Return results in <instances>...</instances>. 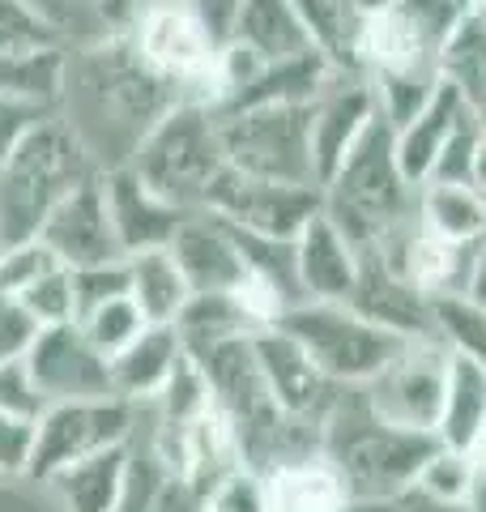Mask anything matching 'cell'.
Segmentation results:
<instances>
[{
    "label": "cell",
    "mask_w": 486,
    "mask_h": 512,
    "mask_svg": "<svg viewBox=\"0 0 486 512\" xmlns=\"http://www.w3.org/2000/svg\"><path fill=\"white\" fill-rule=\"evenodd\" d=\"M180 103L167 77L141 60L128 30L86 39L69 47L60 90V120L86 146L99 171L133 163L145 133Z\"/></svg>",
    "instance_id": "obj_1"
},
{
    "label": "cell",
    "mask_w": 486,
    "mask_h": 512,
    "mask_svg": "<svg viewBox=\"0 0 486 512\" xmlns=\"http://www.w3.org/2000/svg\"><path fill=\"white\" fill-rule=\"evenodd\" d=\"M440 436L405 431L371 414L363 389H346L337 397L333 414L324 419L320 453L342 474L350 500H380L401 504L414 491V478L423 461L435 453Z\"/></svg>",
    "instance_id": "obj_2"
},
{
    "label": "cell",
    "mask_w": 486,
    "mask_h": 512,
    "mask_svg": "<svg viewBox=\"0 0 486 512\" xmlns=\"http://www.w3.org/2000/svg\"><path fill=\"white\" fill-rule=\"evenodd\" d=\"M324 214L359 252L376 248L388 231L418 218V188L405 180L393 146V128L384 116L371 120L367 133L354 141L346 163L324 184Z\"/></svg>",
    "instance_id": "obj_3"
},
{
    "label": "cell",
    "mask_w": 486,
    "mask_h": 512,
    "mask_svg": "<svg viewBox=\"0 0 486 512\" xmlns=\"http://www.w3.org/2000/svg\"><path fill=\"white\" fill-rule=\"evenodd\" d=\"M99 175L86 146L64 120L35 128L5 163H0V239L22 244L39 239L47 214L69 197L77 184Z\"/></svg>",
    "instance_id": "obj_4"
},
{
    "label": "cell",
    "mask_w": 486,
    "mask_h": 512,
    "mask_svg": "<svg viewBox=\"0 0 486 512\" xmlns=\"http://www.w3.org/2000/svg\"><path fill=\"white\" fill-rule=\"evenodd\" d=\"M133 167L141 184H150L162 201L197 214L205 210L209 188L226 171V150L218 133V111L197 103H175L162 116L133 154Z\"/></svg>",
    "instance_id": "obj_5"
},
{
    "label": "cell",
    "mask_w": 486,
    "mask_h": 512,
    "mask_svg": "<svg viewBox=\"0 0 486 512\" xmlns=\"http://www.w3.org/2000/svg\"><path fill=\"white\" fill-rule=\"evenodd\" d=\"M282 333H290L324 376L342 389H363V384L380 372V367L397 355L410 338H397L380 325H371L350 303H290V308L273 320Z\"/></svg>",
    "instance_id": "obj_6"
},
{
    "label": "cell",
    "mask_w": 486,
    "mask_h": 512,
    "mask_svg": "<svg viewBox=\"0 0 486 512\" xmlns=\"http://www.w3.org/2000/svg\"><path fill=\"white\" fill-rule=\"evenodd\" d=\"M312 107L316 103H265L222 111L218 133L226 150V167L278 184H316L312 154Z\"/></svg>",
    "instance_id": "obj_7"
},
{
    "label": "cell",
    "mask_w": 486,
    "mask_h": 512,
    "mask_svg": "<svg viewBox=\"0 0 486 512\" xmlns=\"http://www.w3.org/2000/svg\"><path fill=\"white\" fill-rule=\"evenodd\" d=\"M133 35L141 60L150 64L158 77L180 90V103H197L218 111V39L205 30L197 18L192 0H150L145 9H137Z\"/></svg>",
    "instance_id": "obj_8"
},
{
    "label": "cell",
    "mask_w": 486,
    "mask_h": 512,
    "mask_svg": "<svg viewBox=\"0 0 486 512\" xmlns=\"http://www.w3.org/2000/svg\"><path fill=\"white\" fill-rule=\"evenodd\" d=\"M448 363L452 350L435 338H410L376 376L363 384V397L376 419L405 427V431H427L435 436L444 414V389H448Z\"/></svg>",
    "instance_id": "obj_9"
},
{
    "label": "cell",
    "mask_w": 486,
    "mask_h": 512,
    "mask_svg": "<svg viewBox=\"0 0 486 512\" xmlns=\"http://www.w3.org/2000/svg\"><path fill=\"white\" fill-rule=\"evenodd\" d=\"M141 406L124 402V397H90V402H56L43 410L35 457H30L26 478L30 483H47L64 466L81 457H94L103 448L128 444L137 436Z\"/></svg>",
    "instance_id": "obj_10"
},
{
    "label": "cell",
    "mask_w": 486,
    "mask_h": 512,
    "mask_svg": "<svg viewBox=\"0 0 486 512\" xmlns=\"http://www.w3.org/2000/svg\"><path fill=\"white\" fill-rule=\"evenodd\" d=\"M469 0H401L384 18H367L363 30V77L423 69L440 73V52L457 30Z\"/></svg>",
    "instance_id": "obj_11"
},
{
    "label": "cell",
    "mask_w": 486,
    "mask_h": 512,
    "mask_svg": "<svg viewBox=\"0 0 486 512\" xmlns=\"http://www.w3.org/2000/svg\"><path fill=\"white\" fill-rule=\"evenodd\" d=\"M324 210V188L316 184H278V180H256L226 167L218 184L209 188L205 214L222 218L226 227L265 235V239H286L295 244L299 231Z\"/></svg>",
    "instance_id": "obj_12"
},
{
    "label": "cell",
    "mask_w": 486,
    "mask_h": 512,
    "mask_svg": "<svg viewBox=\"0 0 486 512\" xmlns=\"http://www.w3.org/2000/svg\"><path fill=\"white\" fill-rule=\"evenodd\" d=\"M26 367L35 376L47 406L56 402H90V397H116L111 389V359L81 333L77 320L47 325L26 346Z\"/></svg>",
    "instance_id": "obj_13"
},
{
    "label": "cell",
    "mask_w": 486,
    "mask_h": 512,
    "mask_svg": "<svg viewBox=\"0 0 486 512\" xmlns=\"http://www.w3.org/2000/svg\"><path fill=\"white\" fill-rule=\"evenodd\" d=\"M256 359H261L269 393H273V402H278V410L286 414V419L324 431V419L333 414L337 397L346 393L342 384H333L329 376H324L320 367L307 359V350L290 338V333H282L278 325L256 333Z\"/></svg>",
    "instance_id": "obj_14"
},
{
    "label": "cell",
    "mask_w": 486,
    "mask_h": 512,
    "mask_svg": "<svg viewBox=\"0 0 486 512\" xmlns=\"http://www.w3.org/2000/svg\"><path fill=\"white\" fill-rule=\"evenodd\" d=\"M39 239L56 252L60 265L86 269V265H107L124 261L116 222L107 210V192H103V171L90 175L86 184H77L52 214H47Z\"/></svg>",
    "instance_id": "obj_15"
},
{
    "label": "cell",
    "mask_w": 486,
    "mask_h": 512,
    "mask_svg": "<svg viewBox=\"0 0 486 512\" xmlns=\"http://www.w3.org/2000/svg\"><path fill=\"white\" fill-rule=\"evenodd\" d=\"M380 116L376 107V90H371L367 77L354 73H337L324 94L312 107V154H316V180L320 188L329 184V175L346 163V154L354 150L371 120Z\"/></svg>",
    "instance_id": "obj_16"
},
{
    "label": "cell",
    "mask_w": 486,
    "mask_h": 512,
    "mask_svg": "<svg viewBox=\"0 0 486 512\" xmlns=\"http://www.w3.org/2000/svg\"><path fill=\"white\" fill-rule=\"evenodd\" d=\"M350 308L367 316L371 325H380L397 338H431L435 325H431V295H423L418 286L388 269L376 252H363L359 261V282L350 291Z\"/></svg>",
    "instance_id": "obj_17"
},
{
    "label": "cell",
    "mask_w": 486,
    "mask_h": 512,
    "mask_svg": "<svg viewBox=\"0 0 486 512\" xmlns=\"http://www.w3.org/2000/svg\"><path fill=\"white\" fill-rule=\"evenodd\" d=\"M103 192H107V210H111V222H116L124 256L150 252V248H171L180 222L188 218V210L162 201L150 184H141V175L133 167L103 171Z\"/></svg>",
    "instance_id": "obj_18"
},
{
    "label": "cell",
    "mask_w": 486,
    "mask_h": 512,
    "mask_svg": "<svg viewBox=\"0 0 486 512\" xmlns=\"http://www.w3.org/2000/svg\"><path fill=\"white\" fill-rule=\"evenodd\" d=\"M359 261H363V252L354 248L350 239L337 231V222L320 210L295 239L299 295L312 299V303H346L354 282H359Z\"/></svg>",
    "instance_id": "obj_19"
},
{
    "label": "cell",
    "mask_w": 486,
    "mask_h": 512,
    "mask_svg": "<svg viewBox=\"0 0 486 512\" xmlns=\"http://www.w3.org/2000/svg\"><path fill=\"white\" fill-rule=\"evenodd\" d=\"M171 256L180 261L192 295L197 291H235V286L248 278V261H243L231 227L205 210L188 214L180 222V231L171 239Z\"/></svg>",
    "instance_id": "obj_20"
},
{
    "label": "cell",
    "mask_w": 486,
    "mask_h": 512,
    "mask_svg": "<svg viewBox=\"0 0 486 512\" xmlns=\"http://www.w3.org/2000/svg\"><path fill=\"white\" fill-rule=\"evenodd\" d=\"M184 359V338L175 325H145L116 359H111V389L133 406H145L167 389L171 372Z\"/></svg>",
    "instance_id": "obj_21"
},
{
    "label": "cell",
    "mask_w": 486,
    "mask_h": 512,
    "mask_svg": "<svg viewBox=\"0 0 486 512\" xmlns=\"http://www.w3.org/2000/svg\"><path fill=\"white\" fill-rule=\"evenodd\" d=\"M465 116H469V103L448 82H440V86H435V94L427 99V107L418 111L414 120H405L393 133L397 163H401L405 180H410L414 188H423L431 180L435 158H440V150L448 146V137H452V128H457Z\"/></svg>",
    "instance_id": "obj_22"
},
{
    "label": "cell",
    "mask_w": 486,
    "mask_h": 512,
    "mask_svg": "<svg viewBox=\"0 0 486 512\" xmlns=\"http://www.w3.org/2000/svg\"><path fill=\"white\" fill-rule=\"evenodd\" d=\"M128 474H133V440L73 461L47 478V487L60 491L69 512H116L128 491Z\"/></svg>",
    "instance_id": "obj_23"
},
{
    "label": "cell",
    "mask_w": 486,
    "mask_h": 512,
    "mask_svg": "<svg viewBox=\"0 0 486 512\" xmlns=\"http://www.w3.org/2000/svg\"><path fill=\"white\" fill-rule=\"evenodd\" d=\"M265 500H269V512H337L350 500V491L342 483V474L333 470V461L324 453H312L269 470Z\"/></svg>",
    "instance_id": "obj_24"
},
{
    "label": "cell",
    "mask_w": 486,
    "mask_h": 512,
    "mask_svg": "<svg viewBox=\"0 0 486 512\" xmlns=\"http://www.w3.org/2000/svg\"><path fill=\"white\" fill-rule=\"evenodd\" d=\"M299 22L312 52L329 60V69L363 77V30L367 18L354 0H295Z\"/></svg>",
    "instance_id": "obj_25"
},
{
    "label": "cell",
    "mask_w": 486,
    "mask_h": 512,
    "mask_svg": "<svg viewBox=\"0 0 486 512\" xmlns=\"http://www.w3.org/2000/svg\"><path fill=\"white\" fill-rule=\"evenodd\" d=\"M231 39L243 43V47H252L265 64L295 60V56L312 52L295 0H239Z\"/></svg>",
    "instance_id": "obj_26"
},
{
    "label": "cell",
    "mask_w": 486,
    "mask_h": 512,
    "mask_svg": "<svg viewBox=\"0 0 486 512\" xmlns=\"http://www.w3.org/2000/svg\"><path fill=\"white\" fill-rule=\"evenodd\" d=\"M435 436L448 448L474 453L486 440V363L452 355L448 363V389H444V414Z\"/></svg>",
    "instance_id": "obj_27"
},
{
    "label": "cell",
    "mask_w": 486,
    "mask_h": 512,
    "mask_svg": "<svg viewBox=\"0 0 486 512\" xmlns=\"http://www.w3.org/2000/svg\"><path fill=\"white\" fill-rule=\"evenodd\" d=\"M128 295L150 325H175L192 299V286L171 248H150L128 256Z\"/></svg>",
    "instance_id": "obj_28"
},
{
    "label": "cell",
    "mask_w": 486,
    "mask_h": 512,
    "mask_svg": "<svg viewBox=\"0 0 486 512\" xmlns=\"http://www.w3.org/2000/svg\"><path fill=\"white\" fill-rule=\"evenodd\" d=\"M440 82H448L469 107L486 103V5H465L457 30L440 52Z\"/></svg>",
    "instance_id": "obj_29"
},
{
    "label": "cell",
    "mask_w": 486,
    "mask_h": 512,
    "mask_svg": "<svg viewBox=\"0 0 486 512\" xmlns=\"http://www.w3.org/2000/svg\"><path fill=\"white\" fill-rule=\"evenodd\" d=\"M418 222L448 244H478L486 235V197L469 184H423Z\"/></svg>",
    "instance_id": "obj_30"
},
{
    "label": "cell",
    "mask_w": 486,
    "mask_h": 512,
    "mask_svg": "<svg viewBox=\"0 0 486 512\" xmlns=\"http://www.w3.org/2000/svg\"><path fill=\"white\" fill-rule=\"evenodd\" d=\"M478 483H482V470H478L474 453L435 444V453L423 461V470H418L410 495L431 500V504H469L474 500V491H478Z\"/></svg>",
    "instance_id": "obj_31"
},
{
    "label": "cell",
    "mask_w": 486,
    "mask_h": 512,
    "mask_svg": "<svg viewBox=\"0 0 486 512\" xmlns=\"http://www.w3.org/2000/svg\"><path fill=\"white\" fill-rule=\"evenodd\" d=\"M64 60H69V47H43V52L0 56V94H18V99H43V103H56L60 107Z\"/></svg>",
    "instance_id": "obj_32"
},
{
    "label": "cell",
    "mask_w": 486,
    "mask_h": 512,
    "mask_svg": "<svg viewBox=\"0 0 486 512\" xmlns=\"http://www.w3.org/2000/svg\"><path fill=\"white\" fill-rule=\"evenodd\" d=\"M431 325L452 355L486 363V308L469 295H435L431 299Z\"/></svg>",
    "instance_id": "obj_33"
},
{
    "label": "cell",
    "mask_w": 486,
    "mask_h": 512,
    "mask_svg": "<svg viewBox=\"0 0 486 512\" xmlns=\"http://www.w3.org/2000/svg\"><path fill=\"white\" fill-rule=\"evenodd\" d=\"M43 47H69V39L30 0H0V56L43 52Z\"/></svg>",
    "instance_id": "obj_34"
},
{
    "label": "cell",
    "mask_w": 486,
    "mask_h": 512,
    "mask_svg": "<svg viewBox=\"0 0 486 512\" xmlns=\"http://www.w3.org/2000/svg\"><path fill=\"white\" fill-rule=\"evenodd\" d=\"M81 325V333L103 350L107 359H116L120 350L137 338V333L150 325V320L141 316V308L133 303V295H120V299H111V303H103V308H94V312H86L77 320Z\"/></svg>",
    "instance_id": "obj_35"
},
{
    "label": "cell",
    "mask_w": 486,
    "mask_h": 512,
    "mask_svg": "<svg viewBox=\"0 0 486 512\" xmlns=\"http://www.w3.org/2000/svg\"><path fill=\"white\" fill-rule=\"evenodd\" d=\"M18 303L26 308V316L35 320L39 329L47 325H69V320H77V299H73V269L60 265L52 269V274H43L30 291L18 295Z\"/></svg>",
    "instance_id": "obj_36"
},
{
    "label": "cell",
    "mask_w": 486,
    "mask_h": 512,
    "mask_svg": "<svg viewBox=\"0 0 486 512\" xmlns=\"http://www.w3.org/2000/svg\"><path fill=\"white\" fill-rule=\"evenodd\" d=\"M60 269L56 252L43 244V239H22V244H5L0 248V291L18 299L22 291H30L43 274Z\"/></svg>",
    "instance_id": "obj_37"
},
{
    "label": "cell",
    "mask_w": 486,
    "mask_h": 512,
    "mask_svg": "<svg viewBox=\"0 0 486 512\" xmlns=\"http://www.w3.org/2000/svg\"><path fill=\"white\" fill-rule=\"evenodd\" d=\"M482 133H486V128H482V120H478V111L469 107V116H465L457 128H452L448 146L440 150V158H435V167H431V180H427V184H469Z\"/></svg>",
    "instance_id": "obj_38"
},
{
    "label": "cell",
    "mask_w": 486,
    "mask_h": 512,
    "mask_svg": "<svg viewBox=\"0 0 486 512\" xmlns=\"http://www.w3.org/2000/svg\"><path fill=\"white\" fill-rule=\"evenodd\" d=\"M60 120L56 103L43 99H18V94H0V163L22 146V141L35 133V128Z\"/></svg>",
    "instance_id": "obj_39"
},
{
    "label": "cell",
    "mask_w": 486,
    "mask_h": 512,
    "mask_svg": "<svg viewBox=\"0 0 486 512\" xmlns=\"http://www.w3.org/2000/svg\"><path fill=\"white\" fill-rule=\"evenodd\" d=\"M128 295V256L124 261H107V265H86L73 269V299H77V320L103 308V303Z\"/></svg>",
    "instance_id": "obj_40"
},
{
    "label": "cell",
    "mask_w": 486,
    "mask_h": 512,
    "mask_svg": "<svg viewBox=\"0 0 486 512\" xmlns=\"http://www.w3.org/2000/svg\"><path fill=\"white\" fill-rule=\"evenodd\" d=\"M201 512H269L265 478L252 474V470H235V474L218 478V483L205 491Z\"/></svg>",
    "instance_id": "obj_41"
},
{
    "label": "cell",
    "mask_w": 486,
    "mask_h": 512,
    "mask_svg": "<svg viewBox=\"0 0 486 512\" xmlns=\"http://www.w3.org/2000/svg\"><path fill=\"white\" fill-rule=\"evenodd\" d=\"M35 436H39V419H22V414H5L0 410V478H26L30 457H35Z\"/></svg>",
    "instance_id": "obj_42"
},
{
    "label": "cell",
    "mask_w": 486,
    "mask_h": 512,
    "mask_svg": "<svg viewBox=\"0 0 486 512\" xmlns=\"http://www.w3.org/2000/svg\"><path fill=\"white\" fill-rule=\"evenodd\" d=\"M0 410H5V414H22V419H43L47 397L39 393L35 376H30L26 355L0 363Z\"/></svg>",
    "instance_id": "obj_43"
},
{
    "label": "cell",
    "mask_w": 486,
    "mask_h": 512,
    "mask_svg": "<svg viewBox=\"0 0 486 512\" xmlns=\"http://www.w3.org/2000/svg\"><path fill=\"white\" fill-rule=\"evenodd\" d=\"M158 483H162V466H158V457L150 453V440H145L141 427H137V436H133V474H128V491H124V500H120L116 512H150Z\"/></svg>",
    "instance_id": "obj_44"
},
{
    "label": "cell",
    "mask_w": 486,
    "mask_h": 512,
    "mask_svg": "<svg viewBox=\"0 0 486 512\" xmlns=\"http://www.w3.org/2000/svg\"><path fill=\"white\" fill-rule=\"evenodd\" d=\"M35 333L39 325L26 316V308L13 295L0 291V363H9V359H22L26 355V346L35 342Z\"/></svg>",
    "instance_id": "obj_45"
},
{
    "label": "cell",
    "mask_w": 486,
    "mask_h": 512,
    "mask_svg": "<svg viewBox=\"0 0 486 512\" xmlns=\"http://www.w3.org/2000/svg\"><path fill=\"white\" fill-rule=\"evenodd\" d=\"M201 508H205V487L188 483V478H175V474H162L150 512H201Z\"/></svg>",
    "instance_id": "obj_46"
},
{
    "label": "cell",
    "mask_w": 486,
    "mask_h": 512,
    "mask_svg": "<svg viewBox=\"0 0 486 512\" xmlns=\"http://www.w3.org/2000/svg\"><path fill=\"white\" fill-rule=\"evenodd\" d=\"M465 295L486 308V235L474 244V265H469V286H465Z\"/></svg>",
    "instance_id": "obj_47"
},
{
    "label": "cell",
    "mask_w": 486,
    "mask_h": 512,
    "mask_svg": "<svg viewBox=\"0 0 486 512\" xmlns=\"http://www.w3.org/2000/svg\"><path fill=\"white\" fill-rule=\"evenodd\" d=\"M469 188H478L486 197V133L478 141V154H474V175H469Z\"/></svg>",
    "instance_id": "obj_48"
},
{
    "label": "cell",
    "mask_w": 486,
    "mask_h": 512,
    "mask_svg": "<svg viewBox=\"0 0 486 512\" xmlns=\"http://www.w3.org/2000/svg\"><path fill=\"white\" fill-rule=\"evenodd\" d=\"M354 5H359L363 18H384V13H393L401 0H354Z\"/></svg>",
    "instance_id": "obj_49"
},
{
    "label": "cell",
    "mask_w": 486,
    "mask_h": 512,
    "mask_svg": "<svg viewBox=\"0 0 486 512\" xmlns=\"http://www.w3.org/2000/svg\"><path fill=\"white\" fill-rule=\"evenodd\" d=\"M418 512H474V504H431V500H418V495H405Z\"/></svg>",
    "instance_id": "obj_50"
},
{
    "label": "cell",
    "mask_w": 486,
    "mask_h": 512,
    "mask_svg": "<svg viewBox=\"0 0 486 512\" xmlns=\"http://www.w3.org/2000/svg\"><path fill=\"white\" fill-rule=\"evenodd\" d=\"M337 512H397V504H380V500H346Z\"/></svg>",
    "instance_id": "obj_51"
},
{
    "label": "cell",
    "mask_w": 486,
    "mask_h": 512,
    "mask_svg": "<svg viewBox=\"0 0 486 512\" xmlns=\"http://www.w3.org/2000/svg\"><path fill=\"white\" fill-rule=\"evenodd\" d=\"M469 504H474V512H486V474H482V483H478V491H474V500Z\"/></svg>",
    "instance_id": "obj_52"
},
{
    "label": "cell",
    "mask_w": 486,
    "mask_h": 512,
    "mask_svg": "<svg viewBox=\"0 0 486 512\" xmlns=\"http://www.w3.org/2000/svg\"><path fill=\"white\" fill-rule=\"evenodd\" d=\"M474 461H478V470H482V474H486V440H482V444H478V448H474Z\"/></svg>",
    "instance_id": "obj_53"
},
{
    "label": "cell",
    "mask_w": 486,
    "mask_h": 512,
    "mask_svg": "<svg viewBox=\"0 0 486 512\" xmlns=\"http://www.w3.org/2000/svg\"><path fill=\"white\" fill-rule=\"evenodd\" d=\"M397 512H418V508H414L410 500H401V504H397Z\"/></svg>",
    "instance_id": "obj_54"
},
{
    "label": "cell",
    "mask_w": 486,
    "mask_h": 512,
    "mask_svg": "<svg viewBox=\"0 0 486 512\" xmlns=\"http://www.w3.org/2000/svg\"><path fill=\"white\" fill-rule=\"evenodd\" d=\"M0 248H5V239H0Z\"/></svg>",
    "instance_id": "obj_55"
}]
</instances>
